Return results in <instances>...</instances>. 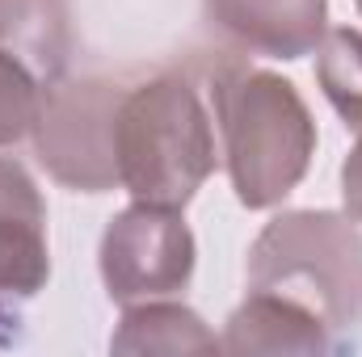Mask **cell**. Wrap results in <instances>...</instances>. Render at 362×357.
Masks as SVG:
<instances>
[{"instance_id":"6da1fadb","label":"cell","mask_w":362,"mask_h":357,"mask_svg":"<svg viewBox=\"0 0 362 357\" xmlns=\"http://www.w3.org/2000/svg\"><path fill=\"white\" fill-rule=\"evenodd\" d=\"M215 122L232 193L245 210H270L308 177L316 156V118L299 89L266 68L232 63L211 80Z\"/></svg>"},{"instance_id":"7a4b0ae2","label":"cell","mask_w":362,"mask_h":357,"mask_svg":"<svg viewBox=\"0 0 362 357\" xmlns=\"http://www.w3.org/2000/svg\"><path fill=\"white\" fill-rule=\"evenodd\" d=\"M118 185L148 206L185 210L215 173V131L185 76H152L127 89L114 118Z\"/></svg>"},{"instance_id":"3957f363","label":"cell","mask_w":362,"mask_h":357,"mask_svg":"<svg viewBox=\"0 0 362 357\" xmlns=\"http://www.w3.org/2000/svg\"><path fill=\"white\" fill-rule=\"evenodd\" d=\"M249 290L316 311L333 337L362 324V231L337 210H282L249 248Z\"/></svg>"},{"instance_id":"277c9868","label":"cell","mask_w":362,"mask_h":357,"mask_svg":"<svg viewBox=\"0 0 362 357\" xmlns=\"http://www.w3.org/2000/svg\"><path fill=\"white\" fill-rule=\"evenodd\" d=\"M127 89L105 76H64L42 92L34 122L38 164L76 193H110L118 185L114 118Z\"/></svg>"},{"instance_id":"5b68a950","label":"cell","mask_w":362,"mask_h":357,"mask_svg":"<svg viewBox=\"0 0 362 357\" xmlns=\"http://www.w3.org/2000/svg\"><path fill=\"white\" fill-rule=\"evenodd\" d=\"M198 244L181 210L135 202L118 210L97 248V269L110 303L135 307L152 298H177L194 282Z\"/></svg>"},{"instance_id":"8992f818","label":"cell","mask_w":362,"mask_h":357,"mask_svg":"<svg viewBox=\"0 0 362 357\" xmlns=\"http://www.w3.org/2000/svg\"><path fill=\"white\" fill-rule=\"evenodd\" d=\"M51 282L47 202L25 164L0 156V345L25 332V307Z\"/></svg>"},{"instance_id":"52a82bcc","label":"cell","mask_w":362,"mask_h":357,"mask_svg":"<svg viewBox=\"0 0 362 357\" xmlns=\"http://www.w3.org/2000/svg\"><path fill=\"white\" fill-rule=\"evenodd\" d=\"M202 8L228 42L282 63L316 55L329 34V0H202Z\"/></svg>"},{"instance_id":"ba28073f","label":"cell","mask_w":362,"mask_h":357,"mask_svg":"<svg viewBox=\"0 0 362 357\" xmlns=\"http://www.w3.org/2000/svg\"><path fill=\"white\" fill-rule=\"evenodd\" d=\"M223 353H295V357H320L341 349L333 328L308 311L295 298H282L270 290H249L245 303L228 315L223 337H219Z\"/></svg>"},{"instance_id":"9c48e42d","label":"cell","mask_w":362,"mask_h":357,"mask_svg":"<svg viewBox=\"0 0 362 357\" xmlns=\"http://www.w3.org/2000/svg\"><path fill=\"white\" fill-rule=\"evenodd\" d=\"M0 51L25 59L47 85L64 80L72 59L68 0H0Z\"/></svg>"},{"instance_id":"30bf717a","label":"cell","mask_w":362,"mask_h":357,"mask_svg":"<svg viewBox=\"0 0 362 357\" xmlns=\"http://www.w3.org/2000/svg\"><path fill=\"white\" fill-rule=\"evenodd\" d=\"M114 353H219V337L206 328V320L173 298H152V303H135L122 311L118 332L110 337Z\"/></svg>"},{"instance_id":"8fae6325","label":"cell","mask_w":362,"mask_h":357,"mask_svg":"<svg viewBox=\"0 0 362 357\" xmlns=\"http://www.w3.org/2000/svg\"><path fill=\"white\" fill-rule=\"evenodd\" d=\"M316 85L346 122V131L362 135V30L337 25L316 47Z\"/></svg>"},{"instance_id":"7c38bea8","label":"cell","mask_w":362,"mask_h":357,"mask_svg":"<svg viewBox=\"0 0 362 357\" xmlns=\"http://www.w3.org/2000/svg\"><path fill=\"white\" fill-rule=\"evenodd\" d=\"M42 92H47V80L25 59L0 51V147H13L34 131Z\"/></svg>"},{"instance_id":"4fadbf2b","label":"cell","mask_w":362,"mask_h":357,"mask_svg":"<svg viewBox=\"0 0 362 357\" xmlns=\"http://www.w3.org/2000/svg\"><path fill=\"white\" fill-rule=\"evenodd\" d=\"M341 202H346V214L362 223V135L341 160Z\"/></svg>"},{"instance_id":"5bb4252c","label":"cell","mask_w":362,"mask_h":357,"mask_svg":"<svg viewBox=\"0 0 362 357\" xmlns=\"http://www.w3.org/2000/svg\"><path fill=\"white\" fill-rule=\"evenodd\" d=\"M354 4H358V13H362V0H354Z\"/></svg>"}]
</instances>
